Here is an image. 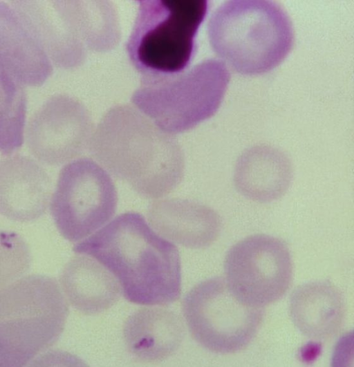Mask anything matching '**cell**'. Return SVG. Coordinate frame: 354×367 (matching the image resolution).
I'll list each match as a JSON object with an SVG mask.
<instances>
[{
	"label": "cell",
	"instance_id": "3957f363",
	"mask_svg": "<svg viewBox=\"0 0 354 367\" xmlns=\"http://www.w3.org/2000/svg\"><path fill=\"white\" fill-rule=\"evenodd\" d=\"M208 37L214 50L234 70L258 75L278 66L290 52L292 26L269 1H230L212 14Z\"/></svg>",
	"mask_w": 354,
	"mask_h": 367
},
{
	"label": "cell",
	"instance_id": "ffe728a7",
	"mask_svg": "<svg viewBox=\"0 0 354 367\" xmlns=\"http://www.w3.org/2000/svg\"><path fill=\"white\" fill-rule=\"evenodd\" d=\"M30 263V251L23 238L0 231V290L24 276Z\"/></svg>",
	"mask_w": 354,
	"mask_h": 367
},
{
	"label": "cell",
	"instance_id": "d6986e66",
	"mask_svg": "<svg viewBox=\"0 0 354 367\" xmlns=\"http://www.w3.org/2000/svg\"><path fill=\"white\" fill-rule=\"evenodd\" d=\"M3 88L0 101V151L10 154L23 144L26 96L23 85L8 72L0 75Z\"/></svg>",
	"mask_w": 354,
	"mask_h": 367
},
{
	"label": "cell",
	"instance_id": "8fae6325",
	"mask_svg": "<svg viewBox=\"0 0 354 367\" xmlns=\"http://www.w3.org/2000/svg\"><path fill=\"white\" fill-rule=\"evenodd\" d=\"M50 179L34 160L15 155L0 160V213L21 223L33 221L50 202Z\"/></svg>",
	"mask_w": 354,
	"mask_h": 367
},
{
	"label": "cell",
	"instance_id": "277c9868",
	"mask_svg": "<svg viewBox=\"0 0 354 367\" xmlns=\"http://www.w3.org/2000/svg\"><path fill=\"white\" fill-rule=\"evenodd\" d=\"M68 314L57 281L25 275L0 290V366H24L59 338Z\"/></svg>",
	"mask_w": 354,
	"mask_h": 367
},
{
	"label": "cell",
	"instance_id": "5b68a950",
	"mask_svg": "<svg viewBox=\"0 0 354 367\" xmlns=\"http://www.w3.org/2000/svg\"><path fill=\"white\" fill-rule=\"evenodd\" d=\"M207 10V1L201 0L139 1L127 44L134 67L143 77L183 71L193 56Z\"/></svg>",
	"mask_w": 354,
	"mask_h": 367
},
{
	"label": "cell",
	"instance_id": "8992f818",
	"mask_svg": "<svg viewBox=\"0 0 354 367\" xmlns=\"http://www.w3.org/2000/svg\"><path fill=\"white\" fill-rule=\"evenodd\" d=\"M230 78L223 61L209 59L176 74L142 77L132 102L163 131L182 133L216 112Z\"/></svg>",
	"mask_w": 354,
	"mask_h": 367
},
{
	"label": "cell",
	"instance_id": "30bf717a",
	"mask_svg": "<svg viewBox=\"0 0 354 367\" xmlns=\"http://www.w3.org/2000/svg\"><path fill=\"white\" fill-rule=\"evenodd\" d=\"M93 124L86 108L66 95L48 99L30 118L26 141L31 153L48 165H59L81 155Z\"/></svg>",
	"mask_w": 354,
	"mask_h": 367
},
{
	"label": "cell",
	"instance_id": "44dd1931",
	"mask_svg": "<svg viewBox=\"0 0 354 367\" xmlns=\"http://www.w3.org/2000/svg\"><path fill=\"white\" fill-rule=\"evenodd\" d=\"M2 95H3V89H2V85H1V81H0V101H1V97H2Z\"/></svg>",
	"mask_w": 354,
	"mask_h": 367
},
{
	"label": "cell",
	"instance_id": "6da1fadb",
	"mask_svg": "<svg viewBox=\"0 0 354 367\" xmlns=\"http://www.w3.org/2000/svg\"><path fill=\"white\" fill-rule=\"evenodd\" d=\"M88 255L117 279L129 301L165 305L180 294L177 247L158 235L137 212L128 211L73 247Z\"/></svg>",
	"mask_w": 354,
	"mask_h": 367
},
{
	"label": "cell",
	"instance_id": "52a82bcc",
	"mask_svg": "<svg viewBox=\"0 0 354 367\" xmlns=\"http://www.w3.org/2000/svg\"><path fill=\"white\" fill-rule=\"evenodd\" d=\"M183 312L194 339L204 348L229 354L245 348L262 322V308L239 301L221 277L195 285L183 302Z\"/></svg>",
	"mask_w": 354,
	"mask_h": 367
},
{
	"label": "cell",
	"instance_id": "4fadbf2b",
	"mask_svg": "<svg viewBox=\"0 0 354 367\" xmlns=\"http://www.w3.org/2000/svg\"><path fill=\"white\" fill-rule=\"evenodd\" d=\"M151 225L165 238L189 248H203L217 238L218 214L203 204L180 198L159 200L148 209Z\"/></svg>",
	"mask_w": 354,
	"mask_h": 367
},
{
	"label": "cell",
	"instance_id": "7a4b0ae2",
	"mask_svg": "<svg viewBox=\"0 0 354 367\" xmlns=\"http://www.w3.org/2000/svg\"><path fill=\"white\" fill-rule=\"evenodd\" d=\"M91 150L110 173L146 198L169 194L183 178L184 156L176 139L129 106L105 114Z\"/></svg>",
	"mask_w": 354,
	"mask_h": 367
},
{
	"label": "cell",
	"instance_id": "5bb4252c",
	"mask_svg": "<svg viewBox=\"0 0 354 367\" xmlns=\"http://www.w3.org/2000/svg\"><path fill=\"white\" fill-rule=\"evenodd\" d=\"M0 62L23 85H42L53 71L50 59L11 6L0 1Z\"/></svg>",
	"mask_w": 354,
	"mask_h": 367
},
{
	"label": "cell",
	"instance_id": "7c38bea8",
	"mask_svg": "<svg viewBox=\"0 0 354 367\" xmlns=\"http://www.w3.org/2000/svg\"><path fill=\"white\" fill-rule=\"evenodd\" d=\"M22 23L47 55L62 68L81 62L84 44L64 17L58 1H12Z\"/></svg>",
	"mask_w": 354,
	"mask_h": 367
},
{
	"label": "cell",
	"instance_id": "9a60e30c",
	"mask_svg": "<svg viewBox=\"0 0 354 367\" xmlns=\"http://www.w3.org/2000/svg\"><path fill=\"white\" fill-rule=\"evenodd\" d=\"M290 314L299 331L308 338L326 340L341 330L346 303L341 291L326 281L298 286L290 299Z\"/></svg>",
	"mask_w": 354,
	"mask_h": 367
},
{
	"label": "cell",
	"instance_id": "ba28073f",
	"mask_svg": "<svg viewBox=\"0 0 354 367\" xmlns=\"http://www.w3.org/2000/svg\"><path fill=\"white\" fill-rule=\"evenodd\" d=\"M115 186L93 160L72 161L60 171L50 200V212L60 234L79 241L108 222L117 208Z\"/></svg>",
	"mask_w": 354,
	"mask_h": 367
},
{
	"label": "cell",
	"instance_id": "ac0fdd59",
	"mask_svg": "<svg viewBox=\"0 0 354 367\" xmlns=\"http://www.w3.org/2000/svg\"><path fill=\"white\" fill-rule=\"evenodd\" d=\"M292 178L290 161L275 149L259 146L243 153L238 160L234 180L244 196L259 202H270L283 196Z\"/></svg>",
	"mask_w": 354,
	"mask_h": 367
},
{
	"label": "cell",
	"instance_id": "e0dca14e",
	"mask_svg": "<svg viewBox=\"0 0 354 367\" xmlns=\"http://www.w3.org/2000/svg\"><path fill=\"white\" fill-rule=\"evenodd\" d=\"M70 304L86 314L103 312L119 299L121 289L115 276L99 262L86 256L71 258L59 278Z\"/></svg>",
	"mask_w": 354,
	"mask_h": 367
},
{
	"label": "cell",
	"instance_id": "9c48e42d",
	"mask_svg": "<svg viewBox=\"0 0 354 367\" xmlns=\"http://www.w3.org/2000/svg\"><path fill=\"white\" fill-rule=\"evenodd\" d=\"M225 281L241 302L262 308L280 299L292 278L291 255L281 240L265 234L233 245L224 262Z\"/></svg>",
	"mask_w": 354,
	"mask_h": 367
},
{
	"label": "cell",
	"instance_id": "2e32d148",
	"mask_svg": "<svg viewBox=\"0 0 354 367\" xmlns=\"http://www.w3.org/2000/svg\"><path fill=\"white\" fill-rule=\"evenodd\" d=\"M130 354L142 361H160L172 355L184 336L180 318L162 308L139 309L126 321L123 330Z\"/></svg>",
	"mask_w": 354,
	"mask_h": 367
}]
</instances>
